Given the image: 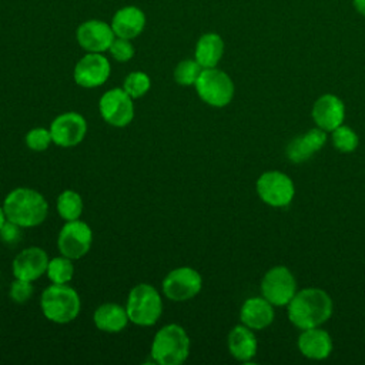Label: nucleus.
I'll return each instance as SVG.
<instances>
[{"instance_id": "nucleus-28", "label": "nucleus", "mask_w": 365, "mask_h": 365, "mask_svg": "<svg viewBox=\"0 0 365 365\" xmlns=\"http://www.w3.org/2000/svg\"><path fill=\"white\" fill-rule=\"evenodd\" d=\"M332 133V144L339 153H352L358 147V134L348 125H338Z\"/></svg>"}, {"instance_id": "nucleus-5", "label": "nucleus", "mask_w": 365, "mask_h": 365, "mask_svg": "<svg viewBox=\"0 0 365 365\" xmlns=\"http://www.w3.org/2000/svg\"><path fill=\"white\" fill-rule=\"evenodd\" d=\"M125 309L130 322L138 327H151L163 314V298L153 285L137 284L128 292Z\"/></svg>"}, {"instance_id": "nucleus-17", "label": "nucleus", "mask_w": 365, "mask_h": 365, "mask_svg": "<svg viewBox=\"0 0 365 365\" xmlns=\"http://www.w3.org/2000/svg\"><path fill=\"white\" fill-rule=\"evenodd\" d=\"M327 138V131H324L322 128H311L307 133L294 137L288 143L285 150L287 157L294 164L305 163L325 145Z\"/></svg>"}, {"instance_id": "nucleus-11", "label": "nucleus", "mask_w": 365, "mask_h": 365, "mask_svg": "<svg viewBox=\"0 0 365 365\" xmlns=\"http://www.w3.org/2000/svg\"><path fill=\"white\" fill-rule=\"evenodd\" d=\"M98 111L107 124L121 128L133 121L134 103L124 88L115 87L110 88L100 97Z\"/></svg>"}, {"instance_id": "nucleus-27", "label": "nucleus", "mask_w": 365, "mask_h": 365, "mask_svg": "<svg viewBox=\"0 0 365 365\" xmlns=\"http://www.w3.org/2000/svg\"><path fill=\"white\" fill-rule=\"evenodd\" d=\"M150 87H151V80H150L148 74H145L143 71H131L130 74H127V77L124 78V83H123L124 91L133 100L145 96L148 93Z\"/></svg>"}, {"instance_id": "nucleus-3", "label": "nucleus", "mask_w": 365, "mask_h": 365, "mask_svg": "<svg viewBox=\"0 0 365 365\" xmlns=\"http://www.w3.org/2000/svg\"><path fill=\"white\" fill-rule=\"evenodd\" d=\"M150 354L158 365H180L190 355V336L178 324L160 328L151 342Z\"/></svg>"}, {"instance_id": "nucleus-29", "label": "nucleus", "mask_w": 365, "mask_h": 365, "mask_svg": "<svg viewBox=\"0 0 365 365\" xmlns=\"http://www.w3.org/2000/svg\"><path fill=\"white\" fill-rule=\"evenodd\" d=\"M24 141H26V145L33 151H46L53 143V138L48 128L36 127L26 134Z\"/></svg>"}, {"instance_id": "nucleus-33", "label": "nucleus", "mask_w": 365, "mask_h": 365, "mask_svg": "<svg viewBox=\"0 0 365 365\" xmlns=\"http://www.w3.org/2000/svg\"><path fill=\"white\" fill-rule=\"evenodd\" d=\"M352 4L355 7V10L365 17V0H352Z\"/></svg>"}, {"instance_id": "nucleus-18", "label": "nucleus", "mask_w": 365, "mask_h": 365, "mask_svg": "<svg viewBox=\"0 0 365 365\" xmlns=\"http://www.w3.org/2000/svg\"><path fill=\"white\" fill-rule=\"evenodd\" d=\"M298 349L299 352L314 361L325 359L332 352V338L331 335L321 329L319 327L302 329V332L298 336Z\"/></svg>"}, {"instance_id": "nucleus-10", "label": "nucleus", "mask_w": 365, "mask_h": 365, "mask_svg": "<svg viewBox=\"0 0 365 365\" xmlns=\"http://www.w3.org/2000/svg\"><path fill=\"white\" fill-rule=\"evenodd\" d=\"M202 288L201 274L191 267L171 269L163 279V292L171 301H188Z\"/></svg>"}, {"instance_id": "nucleus-12", "label": "nucleus", "mask_w": 365, "mask_h": 365, "mask_svg": "<svg viewBox=\"0 0 365 365\" xmlns=\"http://www.w3.org/2000/svg\"><path fill=\"white\" fill-rule=\"evenodd\" d=\"M53 143L63 148H70L80 144L87 134L86 118L76 111L58 114L48 127Z\"/></svg>"}, {"instance_id": "nucleus-34", "label": "nucleus", "mask_w": 365, "mask_h": 365, "mask_svg": "<svg viewBox=\"0 0 365 365\" xmlns=\"http://www.w3.org/2000/svg\"><path fill=\"white\" fill-rule=\"evenodd\" d=\"M7 221V218H6V212H4V208H3V205H0V228L3 227V224Z\"/></svg>"}, {"instance_id": "nucleus-15", "label": "nucleus", "mask_w": 365, "mask_h": 365, "mask_svg": "<svg viewBox=\"0 0 365 365\" xmlns=\"http://www.w3.org/2000/svg\"><path fill=\"white\" fill-rule=\"evenodd\" d=\"M48 265L47 252L40 247H29L21 250L13 259L11 271L14 278L36 281L46 274Z\"/></svg>"}, {"instance_id": "nucleus-2", "label": "nucleus", "mask_w": 365, "mask_h": 365, "mask_svg": "<svg viewBox=\"0 0 365 365\" xmlns=\"http://www.w3.org/2000/svg\"><path fill=\"white\" fill-rule=\"evenodd\" d=\"M3 208L6 218L21 228L40 225L48 214V204L44 195L27 187L11 190L3 201Z\"/></svg>"}, {"instance_id": "nucleus-32", "label": "nucleus", "mask_w": 365, "mask_h": 365, "mask_svg": "<svg viewBox=\"0 0 365 365\" xmlns=\"http://www.w3.org/2000/svg\"><path fill=\"white\" fill-rule=\"evenodd\" d=\"M0 240L6 245H16L21 240V227L7 220L0 228Z\"/></svg>"}, {"instance_id": "nucleus-9", "label": "nucleus", "mask_w": 365, "mask_h": 365, "mask_svg": "<svg viewBox=\"0 0 365 365\" xmlns=\"http://www.w3.org/2000/svg\"><path fill=\"white\" fill-rule=\"evenodd\" d=\"M93 244V231L84 221H66L57 237V248L61 255L71 259L84 257Z\"/></svg>"}, {"instance_id": "nucleus-25", "label": "nucleus", "mask_w": 365, "mask_h": 365, "mask_svg": "<svg viewBox=\"0 0 365 365\" xmlns=\"http://www.w3.org/2000/svg\"><path fill=\"white\" fill-rule=\"evenodd\" d=\"M46 275L51 284H68L74 277L73 259L64 255L48 259Z\"/></svg>"}, {"instance_id": "nucleus-19", "label": "nucleus", "mask_w": 365, "mask_h": 365, "mask_svg": "<svg viewBox=\"0 0 365 365\" xmlns=\"http://www.w3.org/2000/svg\"><path fill=\"white\" fill-rule=\"evenodd\" d=\"M274 305L264 297H252L245 299L240 309L241 322L251 329H264L274 321Z\"/></svg>"}, {"instance_id": "nucleus-24", "label": "nucleus", "mask_w": 365, "mask_h": 365, "mask_svg": "<svg viewBox=\"0 0 365 365\" xmlns=\"http://www.w3.org/2000/svg\"><path fill=\"white\" fill-rule=\"evenodd\" d=\"M57 212L64 221L78 220L83 214L84 204L81 195L74 190H64L57 197Z\"/></svg>"}, {"instance_id": "nucleus-16", "label": "nucleus", "mask_w": 365, "mask_h": 365, "mask_svg": "<svg viewBox=\"0 0 365 365\" xmlns=\"http://www.w3.org/2000/svg\"><path fill=\"white\" fill-rule=\"evenodd\" d=\"M312 118L317 127L324 131H332L344 124L345 106L344 101L335 94H322L312 106Z\"/></svg>"}, {"instance_id": "nucleus-31", "label": "nucleus", "mask_w": 365, "mask_h": 365, "mask_svg": "<svg viewBox=\"0 0 365 365\" xmlns=\"http://www.w3.org/2000/svg\"><path fill=\"white\" fill-rule=\"evenodd\" d=\"M34 288L31 285V281L14 278V281L10 285V298L16 304H24L33 297Z\"/></svg>"}, {"instance_id": "nucleus-26", "label": "nucleus", "mask_w": 365, "mask_h": 365, "mask_svg": "<svg viewBox=\"0 0 365 365\" xmlns=\"http://www.w3.org/2000/svg\"><path fill=\"white\" fill-rule=\"evenodd\" d=\"M202 67L195 58H185L180 61L174 68V80L180 86H194L200 77Z\"/></svg>"}, {"instance_id": "nucleus-6", "label": "nucleus", "mask_w": 365, "mask_h": 365, "mask_svg": "<svg viewBox=\"0 0 365 365\" xmlns=\"http://www.w3.org/2000/svg\"><path fill=\"white\" fill-rule=\"evenodd\" d=\"M194 87L205 104L217 108L228 106L235 90L231 77L217 67L202 68Z\"/></svg>"}, {"instance_id": "nucleus-21", "label": "nucleus", "mask_w": 365, "mask_h": 365, "mask_svg": "<svg viewBox=\"0 0 365 365\" xmlns=\"http://www.w3.org/2000/svg\"><path fill=\"white\" fill-rule=\"evenodd\" d=\"M94 325L108 334L121 332L130 322L125 307L115 302L101 304L93 314Z\"/></svg>"}, {"instance_id": "nucleus-4", "label": "nucleus", "mask_w": 365, "mask_h": 365, "mask_svg": "<svg viewBox=\"0 0 365 365\" xmlns=\"http://www.w3.org/2000/svg\"><path fill=\"white\" fill-rule=\"evenodd\" d=\"M43 315L54 324H68L77 318L81 308L78 292L67 284L48 285L40 298Z\"/></svg>"}, {"instance_id": "nucleus-23", "label": "nucleus", "mask_w": 365, "mask_h": 365, "mask_svg": "<svg viewBox=\"0 0 365 365\" xmlns=\"http://www.w3.org/2000/svg\"><path fill=\"white\" fill-rule=\"evenodd\" d=\"M224 54V40L217 33L202 34L195 44L194 58L202 68L217 67Z\"/></svg>"}, {"instance_id": "nucleus-13", "label": "nucleus", "mask_w": 365, "mask_h": 365, "mask_svg": "<svg viewBox=\"0 0 365 365\" xmlns=\"http://www.w3.org/2000/svg\"><path fill=\"white\" fill-rule=\"evenodd\" d=\"M110 73V61L103 53H87L77 61L73 77L80 87L96 88L108 80Z\"/></svg>"}, {"instance_id": "nucleus-20", "label": "nucleus", "mask_w": 365, "mask_h": 365, "mask_svg": "<svg viewBox=\"0 0 365 365\" xmlns=\"http://www.w3.org/2000/svg\"><path fill=\"white\" fill-rule=\"evenodd\" d=\"M111 27L115 37L135 38L145 27V14L137 6H124L114 13Z\"/></svg>"}, {"instance_id": "nucleus-30", "label": "nucleus", "mask_w": 365, "mask_h": 365, "mask_svg": "<svg viewBox=\"0 0 365 365\" xmlns=\"http://www.w3.org/2000/svg\"><path fill=\"white\" fill-rule=\"evenodd\" d=\"M111 57L120 63H125L133 58L134 56V46L128 38L115 37L108 48Z\"/></svg>"}, {"instance_id": "nucleus-7", "label": "nucleus", "mask_w": 365, "mask_h": 365, "mask_svg": "<svg viewBox=\"0 0 365 365\" xmlns=\"http://www.w3.org/2000/svg\"><path fill=\"white\" fill-rule=\"evenodd\" d=\"M258 197L268 205L282 208L291 204L295 195V185L292 180L281 171L262 173L255 184Z\"/></svg>"}, {"instance_id": "nucleus-14", "label": "nucleus", "mask_w": 365, "mask_h": 365, "mask_svg": "<svg viewBox=\"0 0 365 365\" xmlns=\"http://www.w3.org/2000/svg\"><path fill=\"white\" fill-rule=\"evenodd\" d=\"M77 43L81 48L88 53H103L107 51L115 38L111 24L103 20H86L83 21L76 31Z\"/></svg>"}, {"instance_id": "nucleus-8", "label": "nucleus", "mask_w": 365, "mask_h": 365, "mask_svg": "<svg viewBox=\"0 0 365 365\" xmlns=\"http://www.w3.org/2000/svg\"><path fill=\"white\" fill-rule=\"evenodd\" d=\"M261 294L275 307L288 305L297 294V279L289 268L284 265L272 267L261 279Z\"/></svg>"}, {"instance_id": "nucleus-1", "label": "nucleus", "mask_w": 365, "mask_h": 365, "mask_svg": "<svg viewBox=\"0 0 365 365\" xmlns=\"http://www.w3.org/2000/svg\"><path fill=\"white\" fill-rule=\"evenodd\" d=\"M287 307L289 321L299 329H308L319 327L331 318L334 302L321 288H304L297 291Z\"/></svg>"}, {"instance_id": "nucleus-22", "label": "nucleus", "mask_w": 365, "mask_h": 365, "mask_svg": "<svg viewBox=\"0 0 365 365\" xmlns=\"http://www.w3.org/2000/svg\"><path fill=\"white\" fill-rule=\"evenodd\" d=\"M228 351L237 359L242 362L251 361L257 354V338L251 328L244 324L234 327L228 334Z\"/></svg>"}]
</instances>
